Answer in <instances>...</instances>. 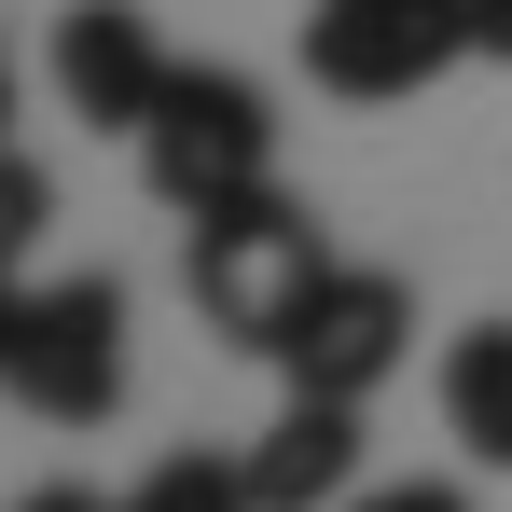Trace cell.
Masks as SVG:
<instances>
[{"label": "cell", "mask_w": 512, "mask_h": 512, "mask_svg": "<svg viewBox=\"0 0 512 512\" xmlns=\"http://www.w3.org/2000/svg\"><path fill=\"white\" fill-rule=\"evenodd\" d=\"M180 277H194V305H208V333H236L263 360V346L291 333V305L333 277V236H319V208L305 194H222V208H194L180 222Z\"/></svg>", "instance_id": "cell-1"}, {"label": "cell", "mask_w": 512, "mask_h": 512, "mask_svg": "<svg viewBox=\"0 0 512 512\" xmlns=\"http://www.w3.org/2000/svg\"><path fill=\"white\" fill-rule=\"evenodd\" d=\"M139 180L167 194L180 222L222 208V194H263L277 180V111H263L250 70H167L153 125H139Z\"/></svg>", "instance_id": "cell-2"}, {"label": "cell", "mask_w": 512, "mask_h": 512, "mask_svg": "<svg viewBox=\"0 0 512 512\" xmlns=\"http://www.w3.org/2000/svg\"><path fill=\"white\" fill-rule=\"evenodd\" d=\"M457 56H471V0H319L305 14V84L346 97V111L443 84Z\"/></svg>", "instance_id": "cell-3"}, {"label": "cell", "mask_w": 512, "mask_h": 512, "mask_svg": "<svg viewBox=\"0 0 512 512\" xmlns=\"http://www.w3.org/2000/svg\"><path fill=\"white\" fill-rule=\"evenodd\" d=\"M291 388H319V402H374L402 360H416V291L388 277V263H333L305 305H291V333L263 346Z\"/></svg>", "instance_id": "cell-4"}, {"label": "cell", "mask_w": 512, "mask_h": 512, "mask_svg": "<svg viewBox=\"0 0 512 512\" xmlns=\"http://www.w3.org/2000/svg\"><path fill=\"white\" fill-rule=\"evenodd\" d=\"M14 402H28L42 429H97L111 402H125V277H56V291H28Z\"/></svg>", "instance_id": "cell-5"}, {"label": "cell", "mask_w": 512, "mask_h": 512, "mask_svg": "<svg viewBox=\"0 0 512 512\" xmlns=\"http://www.w3.org/2000/svg\"><path fill=\"white\" fill-rule=\"evenodd\" d=\"M167 70H180V56L153 42L139 0H70V14H56V97L84 111L97 139H139L153 97H167Z\"/></svg>", "instance_id": "cell-6"}, {"label": "cell", "mask_w": 512, "mask_h": 512, "mask_svg": "<svg viewBox=\"0 0 512 512\" xmlns=\"http://www.w3.org/2000/svg\"><path fill=\"white\" fill-rule=\"evenodd\" d=\"M346 485H360V402L291 388V416L250 443V499H263V512H333Z\"/></svg>", "instance_id": "cell-7"}, {"label": "cell", "mask_w": 512, "mask_h": 512, "mask_svg": "<svg viewBox=\"0 0 512 512\" xmlns=\"http://www.w3.org/2000/svg\"><path fill=\"white\" fill-rule=\"evenodd\" d=\"M443 429H457L485 471H512V319L443 346Z\"/></svg>", "instance_id": "cell-8"}, {"label": "cell", "mask_w": 512, "mask_h": 512, "mask_svg": "<svg viewBox=\"0 0 512 512\" xmlns=\"http://www.w3.org/2000/svg\"><path fill=\"white\" fill-rule=\"evenodd\" d=\"M125 512H263V499H250V457L180 443V457H153V471H139V499H125Z\"/></svg>", "instance_id": "cell-9"}, {"label": "cell", "mask_w": 512, "mask_h": 512, "mask_svg": "<svg viewBox=\"0 0 512 512\" xmlns=\"http://www.w3.org/2000/svg\"><path fill=\"white\" fill-rule=\"evenodd\" d=\"M42 222H56V180L28 167V153H0V277L28 263V236H42Z\"/></svg>", "instance_id": "cell-10"}, {"label": "cell", "mask_w": 512, "mask_h": 512, "mask_svg": "<svg viewBox=\"0 0 512 512\" xmlns=\"http://www.w3.org/2000/svg\"><path fill=\"white\" fill-rule=\"evenodd\" d=\"M346 512H471L457 485H374V499H346Z\"/></svg>", "instance_id": "cell-11"}, {"label": "cell", "mask_w": 512, "mask_h": 512, "mask_svg": "<svg viewBox=\"0 0 512 512\" xmlns=\"http://www.w3.org/2000/svg\"><path fill=\"white\" fill-rule=\"evenodd\" d=\"M471 56H499V70H512V0H471Z\"/></svg>", "instance_id": "cell-12"}, {"label": "cell", "mask_w": 512, "mask_h": 512, "mask_svg": "<svg viewBox=\"0 0 512 512\" xmlns=\"http://www.w3.org/2000/svg\"><path fill=\"white\" fill-rule=\"evenodd\" d=\"M14 512H125V499H84V485H28Z\"/></svg>", "instance_id": "cell-13"}, {"label": "cell", "mask_w": 512, "mask_h": 512, "mask_svg": "<svg viewBox=\"0 0 512 512\" xmlns=\"http://www.w3.org/2000/svg\"><path fill=\"white\" fill-rule=\"evenodd\" d=\"M14 333H28V291L0 277V388H14Z\"/></svg>", "instance_id": "cell-14"}, {"label": "cell", "mask_w": 512, "mask_h": 512, "mask_svg": "<svg viewBox=\"0 0 512 512\" xmlns=\"http://www.w3.org/2000/svg\"><path fill=\"white\" fill-rule=\"evenodd\" d=\"M0 153H14V56H0Z\"/></svg>", "instance_id": "cell-15"}]
</instances>
